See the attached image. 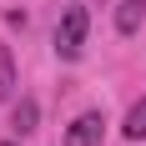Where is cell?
I'll return each instance as SVG.
<instances>
[{"instance_id": "4", "label": "cell", "mask_w": 146, "mask_h": 146, "mask_svg": "<svg viewBox=\"0 0 146 146\" xmlns=\"http://www.w3.org/2000/svg\"><path fill=\"white\" fill-rule=\"evenodd\" d=\"M35 121H40V106H35V101H20V106L10 111V126H15V136H30V131H35Z\"/></svg>"}, {"instance_id": "7", "label": "cell", "mask_w": 146, "mask_h": 146, "mask_svg": "<svg viewBox=\"0 0 146 146\" xmlns=\"http://www.w3.org/2000/svg\"><path fill=\"white\" fill-rule=\"evenodd\" d=\"M0 146H20V136H15V141H0Z\"/></svg>"}, {"instance_id": "6", "label": "cell", "mask_w": 146, "mask_h": 146, "mask_svg": "<svg viewBox=\"0 0 146 146\" xmlns=\"http://www.w3.org/2000/svg\"><path fill=\"white\" fill-rule=\"evenodd\" d=\"M15 96V60H10V50L0 45V101H10Z\"/></svg>"}, {"instance_id": "3", "label": "cell", "mask_w": 146, "mask_h": 146, "mask_svg": "<svg viewBox=\"0 0 146 146\" xmlns=\"http://www.w3.org/2000/svg\"><path fill=\"white\" fill-rule=\"evenodd\" d=\"M146 20V0H121V10H116V30L121 35H136Z\"/></svg>"}, {"instance_id": "1", "label": "cell", "mask_w": 146, "mask_h": 146, "mask_svg": "<svg viewBox=\"0 0 146 146\" xmlns=\"http://www.w3.org/2000/svg\"><path fill=\"white\" fill-rule=\"evenodd\" d=\"M86 30H91L86 5H71V10L60 15V25H56V56H60V60H76L81 45H86Z\"/></svg>"}, {"instance_id": "5", "label": "cell", "mask_w": 146, "mask_h": 146, "mask_svg": "<svg viewBox=\"0 0 146 146\" xmlns=\"http://www.w3.org/2000/svg\"><path fill=\"white\" fill-rule=\"evenodd\" d=\"M121 131L131 136V141H146V101H136L131 111H126V126H121Z\"/></svg>"}, {"instance_id": "2", "label": "cell", "mask_w": 146, "mask_h": 146, "mask_svg": "<svg viewBox=\"0 0 146 146\" xmlns=\"http://www.w3.org/2000/svg\"><path fill=\"white\" fill-rule=\"evenodd\" d=\"M101 136H106V116L101 111H86V116H76L66 126V146H101Z\"/></svg>"}]
</instances>
